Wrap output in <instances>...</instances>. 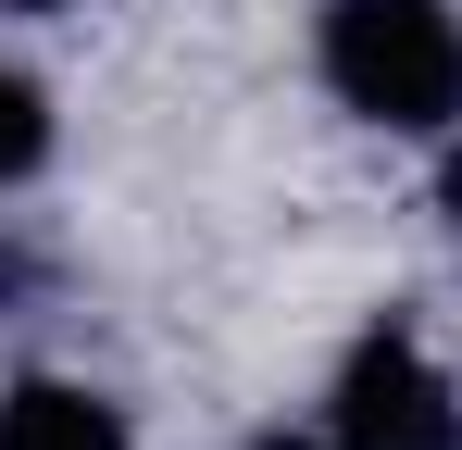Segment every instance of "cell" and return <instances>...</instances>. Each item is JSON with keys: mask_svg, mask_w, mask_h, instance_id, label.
Masks as SVG:
<instances>
[{"mask_svg": "<svg viewBox=\"0 0 462 450\" xmlns=\"http://www.w3.org/2000/svg\"><path fill=\"white\" fill-rule=\"evenodd\" d=\"M312 75L375 138H462V0H312Z\"/></svg>", "mask_w": 462, "mask_h": 450, "instance_id": "1", "label": "cell"}, {"mask_svg": "<svg viewBox=\"0 0 462 450\" xmlns=\"http://www.w3.org/2000/svg\"><path fill=\"white\" fill-rule=\"evenodd\" d=\"M275 450H462V388L412 325H363L325 375L312 438H275Z\"/></svg>", "mask_w": 462, "mask_h": 450, "instance_id": "2", "label": "cell"}, {"mask_svg": "<svg viewBox=\"0 0 462 450\" xmlns=\"http://www.w3.org/2000/svg\"><path fill=\"white\" fill-rule=\"evenodd\" d=\"M0 450H138V426L88 375H13L0 388Z\"/></svg>", "mask_w": 462, "mask_h": 450, "instance_id": "3", "label": "cell"}, {"mask_svg": "<svg viewBox=\"0 0 462 450\" xmlns=\"http://www.w3.org/2000/svg\"><path fill=\"white\" fill-rule=\"evenodd\" d=\"M51 138H63V126H51V88H38V75L0 51V201L51 175Z\"/></svg>", "mask_w": 462, "mask_h": 450, "instance_id": "4", "label": "cell"}, {"mask_svg": "<svg viewBox=\"0 0 462 450\" xmlns=\"http://www.w3.org/2000/svg\"><path fill=\"white\" fill-rule=\"evenodd\" d=\"M438 150H450V213H462V138H438Z\"/></svg>", "mask_w": 462, "mask_h": 450, "instance_id": "5", "label": "cell"}, {"mask_svg": "<svg viewBox=\"0 0 462 450\" xmlns=\"http://www.w3.org/2000/svg\"><path fill=\"white\" fill-rule=\"evenodd\" d=\"M0 13H76V0H0Z\"/></svg>", "mask_w": 462, "mask_h": 450, "instance_id": "6", "label": "cell"}]
</instances>
